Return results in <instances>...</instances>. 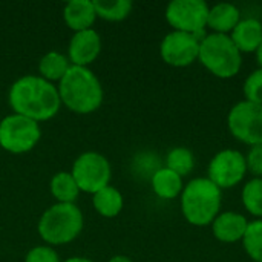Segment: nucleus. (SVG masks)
<instances>
[{
	"label": "nucleus",
	"mask_w": 262,
	"mask_h": 262,
	"mask_svg": "<svg viewBox=\"0 0 262 262\" xmlns=\"http://www.w3.org/2000/svg\"><path fill=\"white\" fill-rule=\"evenodd\" d=\"M8 103L14 114L23 115L35 123L52 120L61 109L57 84L28 74L17 78L8 92Z\"/></svg>",
	"instance_id": "nucleus-1"
},
{
	"label": "nucleus",
	"mask_w": 262,
	"mask_h": 262,
	"mask_svg": "<svg viewBox=\"0 0 262 262\" xmlns=\"http://www.w3.org/2000/svg\"><path fill=\"white\" fill-rule=\"evenodd\" d=\"M61 106L78 115L97 112L104 100L100 78L91 68L71 66L64 77L57 83Z\"/></svg>",
	"instance_id": "nucleus-2"
},
{
	"label": "nucleus",
	"mask_w": 262,
	"mask_h": 262,
	"mask_svg": "<svg viewBox=\"0 0 262 262\" xmlns=\"http://www.w3.org/2000/svg\"><path fill=\"white\" fill-rule=\"evenodd\" d=\"M84 227V216L77 204L55 203L48 207L38 223L37 232L46 246H66L75 241Z\"/></svg>",
	"instance_id": "nucleus-3"
},
{
	"label": "nucleus",
	"mask_w": 262,
	"mask_h": 262,
	"mask_svg": "<svg viewBox=\"0 0 262 262\" xmlns=\"http://www.w3.org/2000/svg\"><path fill=\"white\" fill-rule=\"evenodd\" d=\"M181 212L186 221L196 227L210 226L220 215L221 189L209 178L190 180L181 192Z\"/></svg>",
	"instance_id": "nucleus-4"
},
{
	"label": "nucleus",
	"mask_w": 262,
	"mask_h": 262,
	"mask_svg": "<svg viewBox=\"0 0 262 262\" xmlns=\"http://www.w3.org/2000/svg\"><path fill=\"white\" fill-rule=\"evenodd\" d=\"M198 60L218 78L235 77L243 64V55L230 35L213 32L201 38Z\"/></svg>",
	"instance_id": "nucleus-5"
},
{
	"label": "nucleus",
	"mask_w": 262,
	"mask_h": 262,
	"mask_svg": "<svg viewBox=\"0 0 262 262\" xmlns=\"http://www.w3.org/2000/svg\"><path fill=\"white\" fill-rule=\"evenodd\" d=\"M40 138V124L23 115L11 112L0 120V147L12 155L31 152Z\"/></svg>",
	"instance_id": "nucleus-6"
},
{
	"label": "nucleus",
	"mask_w": 262,
	"mask_h": 262,
	"mask_svg": "<svg viewBox=\"0 0 262 262\" xmlns=\"http://www.w3.org/2000/svg\"><path fill=\"white\" fill-rule=\"evenodd\" d=\"M71 173L80 192L94 195L106 186H111L112 166L111 161L100 152L88 150L77 157Z\"/></svg>",
	"instance_id": "nucleus-7"
},
{
	"label": "nucleus",
	"mask_w": 262,
	"mask_h": 262,
	"mask_svg": "<svg viewBox=\"0 0 262 262\" xmlns=\"http://www.w3.org/2000/svg\"><path fill=\"white\" fill-rule=\"evenodd\" d=\"M164 15L173 31L193 34L201 40L207 28L209 5L203 0H172Z\"/></svg>",
	"instance_id": "nucleus-8"
},
{
	"label": "nucleus",
	"mask_w": 262,
	"mask_h": 262,
	"mask_svg": "<svg viewBox=\"0 0 262 262\" xmlns=\"http://www.w3.org/2000/svg\"><path fill=\"white\" fill-rule=\"evenodd\" d=\"M227 127L244 144H262V106L246 100L236 103L227 115Z\"/></svg>",
	"instance_id": "nucleus-9"
},
{
	"label": "nucleus",
	"mask_w": 262,
	"mask_h": 262,
	"mask_svg": "<svg viewBox=\"0 0 262 262\" xmlns=\"http://www.w3.org/2000/svg\"><path fill=\"white\" fill-rule=\"evenodd\" d=\"M207 172V178L221 190L232 189L238 186L247 173L246 157L235 149L221 150L210 160Z\"/></svg>",
	"instance_id": "nucleus-10"
},
{
	"label": "nucleus",
	"mask_w": 262,
	"mask_h": 262,
	"mask_svg": "<svg viewBox=\"0 0 262 262\" xmlns=\"http://www.w3.org/2000/svg\"><path fill=\"white\" fill-rule=\"evenodd\" d=\"M200 43L201 40L193 34L172 31L161 40L160 55L169 66L186 68L198 60Z\"/></svg>",
	"instance_id": "nucleus-11"
},
{
	"label": "nucleus",
	"mask_w": 262,
	"mask_h": 262,
	"mask_svg": "<svg viewBox=\"0 0 262 262\" xmlns=\"http://www.w3.org/2000/svg\"><path fill=\"white\" fill-rule=\"evenodd\" d=\"M101 52V37L92 28L74 32L68 43V58L72 66L89 68Z\"/></svg>",
	"instance_id": "nucleus-12"
},
{
	"label": "nucleus",
	"mask_w": 262,
	"mask_h": 262,
	"mask_svg": "<svg viewBox=\"0 0 262 262\" xmlns=\"http://www.w3.org/2000/svg\"><path fill=\"white\" fill-rule=\"evenodd\" d=\"M249 223L250 221H247V218L238 212H224L220 213L210 226L212 233L218 241L233 244L243 241Z\"/></svg>",
	"instance_id": "nucleus-13"
},
{
	"label": "nucleus",
	"mask_w": 262,
	"mask_h": 262,
	"mask_svg": "<svg viewBox=\"0 0 262 262\" xmlns=\"http://www.w3.org/2000/svg\"><path fill=\"white\" fill-rule=\"evenodd\" d=\"M97 18L94 0H71L63 8V20L74 32L92 29Z\"/></svg>",
	"instance_id": "nucleus-14"
},
{
	"label": "nucleus",
	"mask_w": 262,
	"mask_h": 262,
	"mask_svg": "<svg viewBox=\"0 0 262 262\" xmlns=\"http://www.w3.org/2000/svg\"><path fill=\"white\" fill-rule=\"evenodd\" d=\"M230 38L241 54L256 52L262 43V23L256 18H244L230 32Z\"/></svg>",
	"instance_id": "nucleus-15"
},
{
	"label": "nucleus",
	"mask_w": 262,
	"mask_h": 262,
	"mask_svg": "<svg viewBox=\"0 0 262 262\" xmlns=\"http://www.w3.org/2000/svg\"><path fill=\"white\" fill-rule=\"evenodd\" d=\"M241 21L239 9L232 3H218L209 8L207 15V28L213 31V34L230 35L235 26Z\"/></svg>",
	"instance_id": "nucleus-16"
},
{
	"label": "nucleus",
	"mask_w": 262,
	"mask_h": 262,
	"mask_svg": "<svg viewBox=\"0 0 262 262\" xmlns=\"http://www.w3.org/2000/svg\"><path fill=\"white\" fill-rule=\"evenodd\" d=\"M150 186L154 193L161 198V200H175L177 196L181 195L184 186H183V178L172 172L170 169L158 167L152 177H150Z\"/></svg>",
	"instance_id": "nucleus-17"
},
{
	"label": "nucleus",
	"mask_w": 262,
	"mask_h": 262,
	"mask_svg": "<svg viewBox=\"0 0 262 262\" xmlns=\"http://www.w3.org/2000/svg\"><path fill=\"white\" fill-rule=\"evenodd\" d=\"M92 207L103 218H115L124 207L123 193L114 186H106L92 195Z\"/></svg>",
	"instance_id": "nucleus-18"
},
{
	"label": "nucleus",
	"mask_w": 262,
	"mask_h": 262,
	"mask_svg": "<svg viewBox=\"0 0 262 262\" xmlns=\"http://www.w3.org/2000/svg\"><path fill=\"white\" fill-rule=\"evenodd\" d=\"M71 66L72 64L66 54L60 51H49L38 61V75L55 84L64 77Z\"/></svg>",
	"instance_id": "nucleus-19"
},
{
	"label": "nucleus",
	"mask_w": 262,
	"mask_h": 262,
	"mask_svg": "<svg viewBox=\"0 0 262 262\" xmlns=\"http://www.w3.org/2000/svg\"><path fill=\"white\" fill-rule=\"evenodd\" d=\"M49 192L54 196L55 203L75 204L80 195V189L71 172H57L49 181Z\"/></svg>",
	"instance_id": "nucleus-20"
},
{
	"label": "nucleus",
	"mask_w": 262,
	"mask_h": 262,
	"mask_svg": "<svg viewBox=\"0 0 262 262\" xmlns=\"http://www.w3.org/2000/svg\"><path fill=\"white\" fill-rule=\"evenodd\" d=\"M94 5L97 17L106 21H123L134 9V3L130 0H94Z\"/></svg>",
	"instance_id": "nucleus-21"
},
{
	"label": "nucleus",
	"mask_w": 262,
	"mask_h": 262,
	"mask_svg": "<svg viewBox=\"0 0 262 262\" xmlns=\"http://www.w3.org/2000/svg\"><path fill=\"white\" fill-rule=\"evenodd\" d=\"M166 167L172 172L178 173L181 178L190 173L195 167V157L190 149L184 146H178L169 150L166 155Z\"/></svg>",
	"instance_id": "nucleus-22"
},
{
	"label": "nucleus",
	"mask_w": 262,
	"mask_h": 262,
	"mask_svg": "<svg viewBox=\"0 0 262 262\" xmlns=\"http://www.w3.org/2000/svg\"><path fill=\"white\" fill-rule=\"evenodd\" d=\"M243 204L246 210L262 220V178H253L243 187Z\"/></svg>",
	"instance_id": "nucleus-23"
},
{
	"label": "nucleus",
	"mask_w": 262,
	"mask_h": 262,
	"mask_svg": "<svg viewBox=\"0 0 262 262\" xmlns=\"http://www.w3.org/2000/svg\"><path fill=\"white\" fill-rule=\"evenodd\" d=\"M243 246L249 258L262 262V220L250 221L243 238Z\"/></svg>",
	"instance_id": "nucleus-24"
},
{
	"label": "nucleus",
	"mask_w": 262,
	"mask_h": 262,
	"mask_svg": "<svg viewBox=\"0 0 262 262\" xmlns=\"http://www.w3.org/2000/svg\"><path fill=\"white\" fill-rule=\"evenodd\" d=\"M244 97L246 101L262 106V69L253 71L244 81Z\"/></svg>",
	"instance_id": "nucleus-25"
},
{
	"label": "nucleus",
	"mask_w": 262,
	"mask_h": 262,
	"mask_svg": "<svg viewBox=\"0 0 262 262\" xmlns=\"http://www.w3.org/2000/svg\"><path fill=\"white\" fill-rule=\"evenodd\" d=\"M25 262H63L60 259L58 253L51 246H35L32 247L26 256Z\"/></svg>",
	"instance_id": "nucleus-26"
},
{
	"label": "nucleus",
	"mask_w": 262,
	"mask_h": 262,
	"mask_svg": "<svg viewBox=\"0 0 262 262\" xmlns=\"http://www.w3.org/2000/svg\"><path fill=\"white\" fill-rule=\"evenodd\" d=\"M247 163V170H250L256 178H262V144L259 146H252L246 157Z\"/></svg>",
	"instance_id": "nucleus-27"
},
{
	"label": "nucleus",
	"mask_w": 262,
	"mask_h": 262,
	"mask_svg": "<svg viewBox=\"0 0 262 262\" xmlns=\"http://www.w3.org/2000/svg\"><path fill=\"white\" fill-rule=\"evenodd\" d=\"M107 262H134L129 256H124V255H115V256H112L111 259Z\"/></svg>",
	"instance_id": "nucleus-28"
},
{
	"label": "nucleus",
	"mask_w": 262,
	"mask_h": 262,
	"mask_svg": "<svg viewBox=\"0 0 262 262\" xmlns=\"http://www.w3.org/2000/svg\"><path fill=\"white\" fill-rule=\"evenodd\" d=\"M63 262H95L91 258H84V256H72V258H68Z\"/></svg>",
	"instance_id": "nucleus-29"
},
{
	"label": "nucleus",
	"mask_w": 262,
	"mask_h": 262,
	"mask_svg": "<svg viewBox=\"0 0 262 262\" xmlns=\"http://www.w3.org/2000/svg\"><path fill=\"white\" fill-rule=\"evenodd\" d=\"M256 60H258V63H259V68L262 69V43L259 45L258 51H256Z\"/></svg>",
	"instance_id": "nucleus-30"
}]
</instances>
